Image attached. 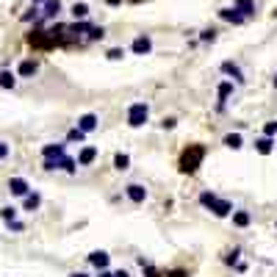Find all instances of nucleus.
Returning a JSON list of instances; mask_svg holds the SVG:
<instances>
[{"mask_svg": "<svg viewBox=\"0 0 277 277\" xmlns=\"http://www.w3.org/2000/svg\"><path fill=\"white\" fill-rule=\"evenodd\" d=\"M89 263L100 272V269H108V263H111V255L108 252H103V250H95L92 255H89Z\"/></svg>", "mask_w": 277, "mask_h": 277, "instance_id": "obj_11", "label": "nucleus"}, {"mask_svg": "<svg viewBox=\"0 0 277 277\" xmlns=\"http://www.w3.org/2000/svg\"><path fill=\"white\" fill-rule=\"evenodd\" d=\"M175 125H178V119H175V117H166V119H161V128H166V130H172Z\"/></svg>", "mask_w": 277, "mask_h": 277, "instance_id": "obj_35", "label": "nucleus"}, {"mask_svg": "<svg viewBox=\"0 0 277 277\" xmlns=\"http://www.w3.org/2000/svg\"><path fill=\"white\" fill-rule=\"evenodd\" d=\"M39 17H42V11H39V6H34V3H31V9H28V11H25V14H22L20 20H22V22H36Z\"/></svg>", "mask_w": 277, "mask_h": 277, "instance_id": "obj_26", "label": "nucleus"}, {"mask_svg": "<svg viewBox=\"0 0 277 277\" xmlns=\"http://www.w3.org/2000/svg\"><path fill=\"white\" fill-rule=\"evenodd\" d=\"M205 144H189V147L180 153V158H178V169H180L183 175H194L202 166V161H205Z\"/></svg>", "mask_w": 277, "mask_h": 277, "instance_id": "obj_1", "label": "nucleus"}, {"mask_svg": "<svg viewBox=\"0 0 277 277\" xmlns=\"http://www.w3.org/2000/svg\"><path fill=\"white\" fill-rule=\"evenodd\" d=\"M147 119H150V105L147 103H141V100H138V103H133L128 108V125H130V128H141Z\"/></svg>", "mask_w": 277, "mask_h": 277, "instance_id": "obj_4", "label": "nucleus"}, {"mask_svg": "<svg viewBox=\"0 0 277 277\" xmlns=\"http://www.w3.org/2000/svg\"><path fill=\"white\" fill-rule=\"evenodd\" d=\"M233 6L241 11L247 20H252L255 14H258V3H255V0H233Z\"/></svg>", "mask_w": 277, "mask_h": 277, "instance_id": "obj_12", "label": "nucleus"}, {"mask_svg": "<svg viewBox=\"0 0 277 277\" xmlns=\"http://www.w3.org/2000/svg\"><path fill=\"white\" fill-rule=\"evenodd\" d=\"M114 275H117V277H130L128 272H125V269H119V272H114Z\"/></svg>", "mask_w": 277, "mask_h": 277, "instance_id": "obj_40", "label": "nucleus"}, {"mask_svg": "<svg viewBox=\"0 0 277 277\" xmlns=\"http://www.w3.org/2000/svg\"><path fill=\"white\" fill-rule=\"evenodd\" d=\"M199 205L202 208H208L214 217H219V219H225V217H233V202L230 199H222V197H217L214 191H199Z\"/></svg>", "mask_w": 277, "mask_h": 277, "instance_id": "obj_2", "label": "nucleus"}, {"mask_svg": "<svg viewBox=\"0 0 277 277\" xmlns=\"http://www.w3.org/2000/svg\"><path fill=\"white\" fill-rule=\"evenodd\" d=\"M263 136H272V138L277 136V119H272V122H266V125H263Z\"/></svg>", "mask_w": 277, "mask_h": 277, "instance_id": "obj_32", "label": "nucleus"}, {"mask_svg": "<svg viewBox=\"0 0 277 277\" xmlns=\"http://www.w3.org/2000/svg\"><path fill=\"white\" fill-rule=\"evenodd\" d=\"M222 144L230 147V150H241L244 147V138H241V133H227V136L222 138Z\"/></svg>", "mask_w": 277, "mask_h": 277, "instance_id": "obj_21", "label": "nucleus"}, {"mask_svg": "<svg viewBox=\"0 0 277 277\" xmlns=\"http://www.w3.org/2000/svg\"><path fill=\"white\" fill-rule=\"evenodd\" d=\"M105 59L108 61H122L125 59V50H122V47H111V50L105 53Z\"/></svg>", "mask_w": 277, "mask_h": 277, "instance_id": "obj_31", "label": "nucleus"}, {"mask_svg": "<svg viewBox=\"0 0 277 277\" xmlns=\"http://www.w3.org/2000/svg\"><path fill=\"white\" fill-rule=\"evenodd\" d=\"M272 83H275V89H277V75H275V80H272Z\"/></svg>", "mask_w": 277, "mask_h": 277, "instance_id": "obj_43", "label": "nucleus"}, {"mask_svg": "<svg viewBox=\"0 0 277 277\" xmlns=\"http://www.w3.org/2000/svg\"><path fill=\"white\" fill-rule=\"evenodd\" d=\"M166 277H189V272H186V269H172Z\"/></svg>", "mask_w": 277, "mask_h": 277, "instance_id": "obj_36", "label": "nucleus"}, {"mask_svg": "<svg viewBox=\"0 0 277 277\" xmlns=\"http://www.w3.org/2000/svg\"><path fill=\"white\" fill-rule=\"evenodd\" d=\"M125 197H128L133 205H141V202L147 199V189H144L141 183H128V186H125Z\"/></svg>", "mask_w": 277, "mask_h": 277, "instance_id": "obj_6", "label": "nucleus"}, {"mask_svg": "<svg viewBox=\"0 0 277 277\" xmlns=\"http://www.w3.org/2000/svg\"><path fill=\"white\" fill-rule=\"evenodd\" d=\"M59 14H61V3L59 0H47L42 9V20H56Z\"/></svg>", "mask_w": 277, "mask_h": 277, "instance_id": "obj_17", "label": "nucleus"}, {"mask_svg": "<svg viewBox=\"0 0 277 277\" xmlns=\"http://www.w3.org/2000/svg\"><path fill=\"white\" fill-rule=\"evenodd\" d=\"M103 36H105V28L103 25H92V28H89V42H100Z\"/></svg>", "mask_w": 277, "mask_h": 277, "instance_id": "obj_29", "label": "nucleus"}, {"mask_svg": "<svg viewBox=\"0 0 277 277\" xmlns=\"http://www.w3.org/2000/svg\"><path fill=\"white\" fill-rule=\"evenodd\" d=\"M42 156L44 158H61V156H67V144H44V147H42Z\"/></svg>", "mask_w": 277, "mask_h": 277, "instance_id": "obj_18", "label": "nucleus"}, {"mask_svg": "<svg viewBox=\"0 0 277 277\" xmlns=\"http://www.w3.org/2000/svg\"><path fill=\"white\" fill-rule=\"evenodd\" d=\"M128 166H130V156H128V153H117V156H114V169L125 172Z\"/></svg>", "mask_w": 277, "mask_h": 277, "instance_id": "obj_25", "label": "nucleus"}, {"mask_svg": "<svg viewBox=\"0 0 277 277\" xmlns=\"http://www.w3.org/2000/svg\"><path fill=\"white\" fill-rule=\"evenodd\" d=\"M217 36H219L217 28H202L199 31V42H217Z\"/></svg>", "mask_w": 277, "mask_h": 277, "instance_id": "obj_27", "label": "nucleus"}, {"mask_svg": "<svg viewBox=\"0 0 277 277\" xmlns=\"http://www.w3.org/2000/svg\"><path fill=\"white\" fill-rule=\"evenodd\" d=\"M97 277H117V275H114V272H108V269H100V272H97Z\"/></svg>", "mask_w": 277, "mask_h": 277, "instance_id": "obj_38", "label": "nucleus"}, {"mask_svg": "<svg viewBox=\"0 0 277 277\" xmlns=\"http://www.w3.org/2000/svg\"><path fill=\"white\" fill-rule=\"evenodd\" d=\"M69 277H89V275H83V272H72Z\"/></svg>", "mask_w": 277, "mask_h": 277, "instance_id": "obj_41", "label": "nucleus"}, {"mask_svg": "<svg viewBox=\"0 0 277 277\" xmlns=\"http://www.w3.org/2000/svg\"><path fill=\"white\" fill-rule=\"evenodd\" d=\"M250 222H252V214L250 211H233V225L236 227H250Z\"/></svg>", "mask_w": 277, "mask_h": 277, "instance_id": "obj_20", "label": "nucleus"}, {"mask_svg": "<svg viewBox=\"0 0 277 277\" xmlns=\"http://www.w3.org/2000/svg\"><path fill=\"white\" fill-rule=\"evenodd\" d=\"M39 205H42V197H39L36 191L25 194V202H22V208H25V211H31V214H34V211H39Z\"/></svg>", "mask_w": 277, "mask_h": 277, "instance_id": "obj_23", "label": "nucleus"}, {"mask_svg": "<svg viewBox=\"0 0 277 277\" xmlns=\"http://www.w3.org/2000/svg\"><path fill=\"white\" fill-rule=\"evenodd\" d=\"M36 72H39V61H34V59L20 61V67H17V75H20V78H34Z\"/></svg>", "mask_w": 277, "mask_h": 277, "instance_id": "obj_10", "label": "nucleus"}, {"mask_svg": "<svg viewBox=\"0 0 277 277\" xmlns=\"http://www.w3.org/2000/svg\"><path fill=\"white\" fill-rule=\"evenodd\" d=\"M83 138H86V130H80L78 125H75V128H69L67 141H83Z\"/></svg>", "mask_w": 277, "mask_h": 277, "instance_id": "obj_30", "label": "nucleus"}, {"mask_svg": "<svg viewBox=\"0 0 277 277\" xmlns=\"http://www.w3.org/2000/svg\"><path fill=\"white\" fill-rule=\"evenodd\" d=\"M222 72H225V75H230V78L236 80V83H244V72H241V67H238V64H233V61H222Z\"/></svg>", "mask_w": 277, "mask_h": 277, "instance_id": "obj_13", "label": "nucleus"}, {"mask_svg": "<svg viewBox=\"0 0 277 277\" xmlns=\"http://www.w3.org/2000/svg\"><path fill=\"white\" fill-rule=\"evenodd\" d=\"M233 95V80H222L217 86V111L222 114L225 111V103H227V97Z\"/></svg>", "mask_w": 277, "mask_h": 277, "instance_id": "obj_8", "label": "nucleus"}, {"mask_svg": "<svg viewBox=\"0 0 277 277\" xmlns=\"http://www.w3.org/2000/svg\"><path fill=\"white\" fill-rule=\"evenodd\" d=\"M130 3H141V0H130Z\"/></svg>", "mask_w": 277, "mask_h": 277, "instance_id": "obj_44", "label": "nucleus"}, {"mask_svg": "<svg viewBox=\"0 0 277 277\" xmlns=\"http://www.w3.org/2000/svg\"><path fill=\"white\" fill-rule=\"evenodd\" d=\"M97 122H100L97 114H83V117H78V128L86 130V133H92V130H97Z\"/></svg>", "mask_w": 277, "mask_h": 277, "instance_id": "obj_14", "label": "nucleus"}, {"mask_svg": "<svg viewBox=\"0 0 277 277\" xmlns=\"http://www.w3.org/2000/svg\"><path fill=\"white\" fill-rule=\"evenodd\" d=\"M130 50H133V56H147V53H153V39L147 34H138L130 44Z\"/></svg>", "mask_w": 277, "mask_h": 277, "instance_id": "obj_7", "label": "nucleus"}, {"mask_svg": "<svg viewBox=\"0 0 277 277\" xmlns=\"http://www.w3.org/2000/svg\"><path fill=\"white\" fill-rule=\"evenodd\" d=\"M25 39H28V44H31V47H36V50H53V47H59V42L53 39L50 31H39V28H34Z\"/></svg>", "mask_w": 277, "mask_h": 277, "instance_id": "obj_3", "label": "nucleus"}, {"mask_svg": "<svg viewBox=\"0 0 277 277\" xmlns=\"http://www.w3.org/2000/svg\"><path fill=\"white\" fill-rule=\"evenodd\" d=\"M217 14H219V20H225V22H230V25H244V22H247V17H244L236 6H222Z\"/></svg>", "mask_w": 277, "mask_h": 277, "instance_id": "obj_5", "label": "nucleus"}, {"mask_svg": "<svg viewBox=\"0 0 277 277\" xmlns=\"http://www.w3.org/2000/svg\"><path fill=\"white\" fill-rule=\"evenodd\" d=\"M6 225H9L11 230H22V227H25V225H22V222H17V219H14V222H6Z\"/></svg>", "mask_w": 277, "mask_h": 277, "instance_id": "obj_37", "label": "nucleus"}, {"mask_svg": "<svg viewBox=\"0 0 277 277\" xmlns=\"http://www.w3.org/2000/svg\"><path fill=\"white\" fill-rule=\"evenodd\" d=\"M136 260H138V266H141V272H144V277H164V275H161V269L153 266V263H150L144 255H138Z\"/></svg>", "mask_w": 277, "mask_h": 277, "instance_id": "obj_19", "label": "nucleus"}, {"mask_svg": "<svg viewBox=\"0 0 277 277\" xmlns=\"http://www.w3.org/2000/svg\"><path fill=\"white\" fill-rule=\"evenodd\" d=\"M9 191L14 194V197H25V194H31V186H28L25 178H11V180H9Z\"/></svg>", "mask_w": 277, "mask_h": 277, "instance_id": "obj_9", "label": "nucleus"}, {"mask_svg": "<svg viewBox=\"0 0 277 277\" xmlns=\"http://www.w3.org/2000/svg\"><path fill=\"white\" fill-rule=\"evenodd\" d=\"M14 86H17V75L11 69H3L0 72V89H14Z\"/></svg>", "mask_w": 277, "mask_h": 277, "instance_id": "obj_22", "label": "nucleus"}, {"mask_svg": "<svg viewBox=\"0 0 277 277\" xmlns=\"http://www.w3.org/2000/svg\"><path fill=\"white\" fill-rule=\"evenodd\" d=\"M31 3H34V6H44V3H47V0H31Z\"/></svg>", "mask_w": 277, "mask_h": 277, "instance_id": "obj_42", "label": "nucleus"}, {"mask_svg": "<svg viewBox=\"0 0 277 277\" xmlns=\"http://www.w3.org/2000/svg\"><path fill=\"white\" fill-rule=\"evenodd\" d=\"M69 14H72L75 20H86L89 17V3H72Z\"/></svg>", "mask_w": 277, "mask_h": 277, "instance_id": "obj_24", "label": "nucleus"}, {"mask_svg": "<svg viewBox=\"0 0 277 277\" xmlns=\"http://www.w3.org/2000/svg\"><path fill=\"white\" fill-rule=\"evenodd\" d=\"M255 150H258L260 156H269V153H275V138H272V136H260V138H255Z\"/></svg>", "mask_w": 277, "mask_h": 277, "instance_id": "obj_15", "label": "nucleus"}, {"mask_svg": "<svg viewBox=\"0 0 277 277\" xmlns=\"http://www.w3.org/2000/svg\"><path fill=\"white\" fill-rule=\"evenodd\" d=\"M97 161V147H83L78 153V166H89Z\"/></svg>", "mask_w": 277, "mask_h": 277, "instance_id": "obj_16", "label": "nucleus"}, {"mask_svg": "<svg viewBox=\"0 0 277 277\" xmlns=\"http://www.w3.org/2000/svg\"><path fill=\"white\" fill-rule=\"evenodd\" d=\"M11 156V144L9 141H0V161H6Z\"/></svg>", "mask_w": 277, "mask_h": 277, "instance_id": "obj_34", "label": "nucleus"}, {"mask_svg": "<svg viewBox=\"0 0 277 277\" xmlns=\"http://www.w3.org/2000/svg\"><path fill=\"white\" fill-rule=\"evenodd\" d=\"M238 255H241V250H238V247H236L233 252H227V255H225V263H227V266H233L236 260H238Z\"/></svg>", "mask_w": 277, "mask_h": 277, "instance_id": "obj_33", "label": "nucleus"}, {"mask_svg": "<svg viewBox=\"0 0 277 277\" xmlns=\"http://www.w3.org/2000/svg\"><path fill=\"white\" fill-rule=\"evenodd\" d=\"M0 219H3V222H14V219H17V208L14 205L0 208Z\"/></svg>", "mask_w": 277, "mask_h": 277, "instance_id": "obj_28", "label": "nucleus"}, {"mask_svg": "<svg viewBox=\"0 0 277 277\" xmlns=\"http://www.w3.org/2000/svg\"><path fill=\"white\" fill-rule=\"evenodd\" d=\"M105 6H111V9H117V6H122V0H105Z\"/></svg>", "mask_w": 277, "mask_h": 277, "instance_id": "obj_39", "label": "nucleus"}]
</instances>
